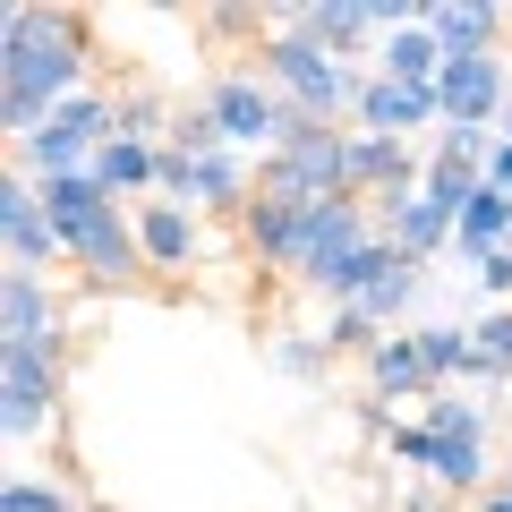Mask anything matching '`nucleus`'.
<instances>
[{"label": "nucleus", "mask_w": 512, "mask_h": 512, "mask_svg": "<svg viewBox=\"0 0 512 512\" xmlns=\"http://www.w3.org/2000/svg\"><path fill=\"white\" fill-rule=\"evenodd\" d=\"M94 180L111 197H163V146H137V137H111L94 154Z\"/></svg>", "instance_id": "16"}, {"label": "nucleus", "mask_w": 512, "mask_h": 512, "mask_svg": "<svg viewBox=\"0 0 512 512\" xmlns=\"http://www.w3.org/2000/svg\"><path fill=\"white\" fill-rule=\"evenodd\" d=\"M111 137H120V94H94V86L69 94L35 137H18L26 180H69V171H94V154H103Z\"/></svg>", "instance_id": "4"}, {"label": "nucleus", "mask_w": 512, "mask_h": 512, "mask_svg": "<svg viewBox=\"0 0 512 512\" xmlns=\"http://www.w3.org/2000/svg\"><path fill=\"white\" fill-rule=\"evenodd\" d=\"M205 111L222 120V146H231V154H274L282 146V111H291V103H282L256 69H231V77L205 86Z\"/></svg>", "instance_id": "5"}, {"label": "nucleus", "mask_w": 512, "mask_h": 512, "mask_svg": "<svg viewBox=\"0 0 512 512\" xmlns=\"http://www.w3.org/2000/svg\"><path fill=\"white\" fill-rule=\"evenodd\" d=\"M0 248H9V274H43L60 256V239H52V214H43V188L26 180H0Z\"/></svg>", "instance_id": "11"}, {"label": "nucleus", "mask_w": 512, "mask_h": 512, "mask_svg": "<svg viewBox=\"0 0 512 512\" xmlns=\"http://www.w3.org/2000/svg\"><path fill=\"white\" fill-rule=\"evenodd\" d=\"M0 512H86V504H77L60 478H26V470H18L9 487H0Z\"/></svg>", "instance_id": "22"}, {"label": "nucleus", "mask_w": 512, "mask_h": 512, "mask_svg": "<svg viewBox=\"0 0 512 512\" xmlns=\"http://www.w3.org/2000/svg\"><path fill=\"white\" fill-rule=\"evenodd\" d=\"M427 188V163L410 154V137H367L350 128V197L376 214V205H410Z\"/></svg>", "instance_id": "6"}, {"label": "nucleus", "mask_w": 512, "mask_h": 512, "mask_svg": "<svg viewBox=\"0 0 512 512\" xmlns=\"http://www.w3.org/2000/svg\"><path fill=\"white\" fill-rule=\"evenodd\" d=\"M265 26H299V35H308L316 52H333L342 69H350V52H376L384 43L376 0H299V9H274Z\"/></svg>", "instance_id": "7"}, {"label": "nucleus", "mask_w": 512, "mask_h": 512, "mask_svg": "<svg viewBox=\"0 0 512 512\" xmlns=\"http://www.w3.org/2000/svg\"><path fill=\"white\" fill-rule=\"evenodd\" d=\"M478 188H487V171H470V163H436V154H427V188H419L427 205H444V214L461 222V205H470Z\"/></svg>", "instance_id": "21"}, {"label": "nucleus", "mask_w": 512, "mask_h": 512, "mask_svg": "<svg viewBox=\"0 0 512 512\" xmlns=\"http://www.w3.org/2000/svg\"><path fill=\"white\" fill-rule=\"evenodd\" d=\"M248 26H256V9H231V0L205 9V35H248Z\"/></svg>", "instance_id": "31"}, {"label": "nucleus", "mask_w": 512, "mask_h": 512, "mask_svg": "<svg viewBox=\"0 0 512 512\" xmlns=\"http://www.w3.org/2000/svg\"><path fill=\"white\" fill-rule=\"evenodd\" d=\"M171 154H188V163H205V154H222V120L214 111H171Z\"/></svg>", "instance_id": "26"}, {"label": "nucleus", "mask_w": 512, "mask_h": 512, "mask_svg": "<svg viewBox=\"0 0 512 512\" xmlns=\"http://www.w3.org/2000/svg\"><path fill=\"white\" fill-rule=\"evenodd\" d=\"M137 248H146V274H197L205 214L197 205H171V197H146L137 205Z\"/></svg>", "instance_id": "10"}, {"label": "nucleus", "mask_w": 512, "mask_h": 512, "mask_svg": "<svg viewBox=\"0 0 512 512\" xmlns=\"http://www.w3.org/2000/svg\"><path fill=\"white\" fill-rule=\"evenodd\" d=\"M478 282L495 291V308H512V248H495L487 265H478Z\"/></svg>", "instance_id": "29"}, {"label": "nucleus", "mask_w": 512, "mask_h": 512, "mask_svg": "<svg viewBox=\"0 0 512 512\" xmlns=\"http://www.w3.org/2000/svg\"><path fill=\"white\" fill-rule=\"evenodd\" d=\"M86 52H94L86 9L9 0V26H0V120H9V137H35L69 94H86Z\"/></svg>", "instance_id": "1"}, {"label": "nucleus", "mask_w": 512, "mask_h": 512, "mask_svg": "<svg viewBox=\"0 0 512 512\" xmlns=\"http://www.w3.org/2000/svg\"><path fill=\"white\" fill-rule=\"evenodd\" d=\"M120 137H137V146H171V111L154 103V94H120Z\"/></svg>", "instance_id": "28"}, {"label": "nucleus", "mask_w": 512, "mask_h": 512, "mask_svg": "<svg viewBox=\"0 0 512 512\" xmlns=\"http://www.w3.org/2000/svg\"><path fill=\"white\" fill-rule=\"evenodd\" d=\"M60 376H69V333L0 350V419H9V444H35V436L60 427Z\"/></svg>", "instance_id": "3"}, {"label": "nucleus", "mask_w": 512, "mask_h": 512, "mask_svg": "<svg viewBox=\"0 0 512 512\" xmlns=\"http://www.w3.org/2000/svg\"><path fill=\"white\" fill-rule=\"evenodd\" d=\"M376 77H393V86H436L444 77V43L427 35V26H393V35L376 43Z\"/></svg>", "instance_id": "17"}, {"label": "nucleus", "mask_w": 512, "mask_h": 512, "mask_svg": "<svg viewBox=\"0 0 512 512\" xmlns=\"http://www.w3.org/2000/svg\"><path fill=\"white\" fill-rule=\"evenodd\" d=\"M436 103H444V128H504V111H512L504 52H495V60H444Z\"/></svg>", "instance_id": "8"}, {"label": "nucleus", "mask_w": 512, "mask_h": 512, "mask_svg": "<svg viewBox=\"0 0 512 512\" xmlns=\"http://www.w3.org/2000/svg\"><path fill=\"white\" fill-rule=\"evenodd\" d=\"M419 333V359H427V376H436V393L453 376H478V384H495L487 376V359H478V342H470V325H410Z\"/></svg>", "instance_id": "19"}, {"label": "nucleus", "mask_w": 512, "mask_h": 512, "mask_svg": "<svg viewBox=\"0 0 512 512\" xmlns=\"http://www.w3.org/2000/svg\"><path fill=\"white\" fill-rule=\"evenodd\" d=\"M376 342H384V325H376L367 308H333V316H325V350H333V359H342V350H350V359H367Z\"/></svg>", "instance_id": "23"}, {"label": "nucleus", "mask_w": 512, "mask_h": 512, "mask_svg": "<svg viewBox=\"0 0 512 512\" xmlns=\"http://www.w3.org/2000/svg\"><path fill=\"white\" fill-rule=\"evenodd\" d=\"M350 128L367 137H410V128H444L436 86H393V77H367L359 103H350Z\"/></svg>", "instance_id": "13"}, {"label": "nucleus", "mask_w": 512, "mask_h": 512, "mask_svg": "<svg viewBox=\"0 0 512 512\" xmlns=\"http://www.w3.org/2000/svg\"><path fill=\"white\" fill-rule=\"evenodd\" d=\"M35 188H43V214H52L60 256H77L94 231H111V222H120V197H111L94 171H69V180H35Z\"/></svg>", "instance_id": "9"}, {"label": "nucleus", "mask_w": 512, "mask_h": 512, "mask_svg": "<svg viewBox=\"0 0 512 512\" xmlns=\"http://www.w3.org/2000/svg\"><path fill=\"white\" fill-rule=\"evenodd\" d=\"M367 393H376L384 410L436 393V376H427V359H419V333H384V342L367 350Z\"/></svg>", "instance_id": "14"}, {"label": "nucleus", "mask_w": 512, "mask_h": 512, "mask_svg": "<svg viewBox=\"0 0 512 512\" xmlns=\"http://www.w3.org/2000/svg\"><path fill=\"white\" fill-rule=\"evenodd\" d=\"M436 436H487V402H461V393H427V410H419Z\"/></svg>", "instance_id": "27"}, {"label": "nucleus", "mask_w": 512, "mask_h": 512, "mask_svg": "<svg viewBox=\"0 0 512 512\" xmlns=\"http://www.w3.org/2000/svg\"><path fill=\"white\" fill-rule=\"evenodd\" d=\"M487 188H504V197H512V146H495V163H487Z\"/></svg>", "instance_id": "32"}, {"label": "nucleus", "mask_w": 512, "mask_h": 512, "mask_svg": "<svg viewBox=\"0 0 512 512\" xmlns=\"http://www.w3.org/2000/svg\"><path fill=\"white\" fill-rule=\"evenodd\" d=\"M384 461L436 478V436H427V419H384Z\"/></svg>", "instance_id": "20"}, {"label": "nucleus", "mask_w": 512, "mask_h": 512, "mask_svg": "<svg viewBox=\"0 0 512 512\" xmlns=\"http://www.w3.org/2000/svg\"><path fill=\"white\" fill-rule=\"evenodd\" d=\"M402 512H461V495H444L436 478H427V487H410V495H402Z\"/></svg>", "instance_id": "30"}, {"label": "nucleus", "mask_w": 512, "mask_h": 512, "mask_svg": "<svg viewBox=\"0 0 512 512\" xmlns=\"http://www.w3.org/2000/svg\"><path fill=\"white\" fill-rule=\"evenodd\" d=\"M478 512H512V478H504V487H487V495H478Z\"/></svg>", "instance_id": "33"}, {"label": "nucleus", "mask_w": 512, "mask_h": 512, "mask_svg": "<svg viewBox=\"0 0 512 512\" xmlns=\"http://www.w3.org/2000/svg\"><path fill=\"white\" fill-rule=\"evenodd\" d=\"M419 26L444 43V60H495V52H504L512 9H495V0H427Z\"/></svg>", "instance_id": "12"}, {"label": "nucleus", "mask_w": 512, "mask_h": 512, "mask_svg": "<svg viewBox=\"0 0 512 512\" xmlns=\"http://www.w3.org/2000/svg\"><path fill=\"white\" fill-rule=\"evenodd\" d=\"M274 367H282V376H291V384H325L333 350L316 342V333H282V342H274Z\"/></svg>", "instance_id": "24"}, {"label": "nucleus", "mask_w": 512, "mask_h": 512, "mask_svg": "<svg viewBox=\"0 0 512 512\" xmlns=\"http://www.w3.org/2000/svg\"><path fill=\"white\" fill-rule=\"evenodd\" d=\"M470 342H478V359H487V376L512 384V308H487V316L470 325Z\"/></svg>", "instance_id": "25"}, {"label": "nucleus", "mask_w": 512, "mask_h": 512, "mask_svg": "<svg viewBox=\"0 0 512 512\" xmlns=\"http://www.w3.org/2000/svg\"><path fill=\"white\" fill-rule=\"evenodd\" d=\"M0 333H9V342L60 333V308H52V282L43 274H9V291H0Z\"/></svg>", "instance_id": "18"}, {"label": "nucleus", "mask_w": 512, "mask_h": 512, "mask_svg": "<svg viewBox=\"0 0 512 512\" xmlns=\"http://www.w3.org/2000/svg\"><path fill=\"white\" fill-rule=\"evenodd\" d=\"M376 231L393 239L410 265H427V256H453V214H444V205H427V197H410V205H376Z\"/></svg>", "instance_id": "15"}, {"label": "nucleus", "mask_w": 512, "mask_h": 512, "mask_svg": "<svg viewBox=\"0 0 512 512\" xmlns=\"http://www.w3.org/2000/svg\"><path fill=\"white\" fill-rule=\"evenodd\" d=\"M256 77H265V86H274L291 111L333 120V128L350 120V103H359V86H367V77H350L333 52H316L299 26H265V43H256Z\"/></svg>", "instance_id": "2"}]
</instances>
